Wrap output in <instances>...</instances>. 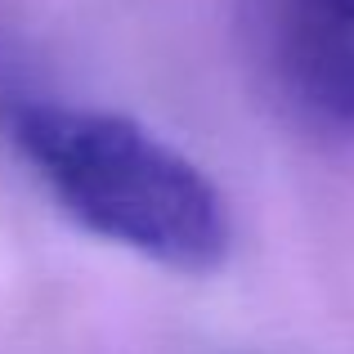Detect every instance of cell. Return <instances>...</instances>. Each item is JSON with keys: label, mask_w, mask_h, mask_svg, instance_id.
Here are the masks:
<instances>
[{"label": "cell", "mask_w": 354, "mask_h": 354, "mask_svg": "<svg viewBox=\"0 0 354 354\" xmlns=\"http://www.w3.org/2000/svg\"><path fill=\"white\" fill-rule=\"evenodd\" d=\"M0 135L86 234L171 274H216L234 211L207 171L126 113L36 95L0 77Z\"/></svg>", "instance_id": "6da1fadb"}, {"label": "cell", "mask_w": 354, "mask_h": 354, "mask_svg": "<svg viewBox=\"0 0 354 354\" xmlns=\"http://www.w3.org/2000/svg\"><path fill=\"white\" fill-rule=\"evenodd\" d=\"M238 36L296 126L354 139V0H238Z\"/></svg>", "instance_id": "7a4b0ae2"}]
</instances>
